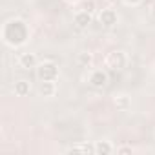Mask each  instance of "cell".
<instances>
[{
  "instance_id": "15",
  "label": "cell",
  "mask_w": 155,
  "mask_h": 155,
  "mask_svg": "<svg viewBox=\"0 0 155 155\" xmlns=\"http://www.w3.org/2000/svg\"><path fill=\"white\" fill-rule=\"evenodd\" d=\"M117 153H120V155H124V153H133V148H131V146H119V148H117Z\"/></svg>"
},
{
  "instance_id": "4",
  "label": "cell",
  "mask_w": 155,
  "mask_h": 155,
  "mask_svg": "<svg viewBox=\"0 0 155 155\" xmlns=\"http://www.w3.org/2000/svg\"><path fill=\"white\" fill-rule=\"evenodd\" d=\"M110 82V75L106 69H93L88 77V84L93 90H104Z\"/></svg>"
},
{
  "instance_id": "6",
  "label": "cell",
  "mask_w": 155,
  "mask_h": 155,
  "mask_svg": "<svg viewBox=\"0 0 155 155\" xmlns=\"http://www.w3.org/2000/svg\"><path fill=\"white\" fill-rule=\"evenodd\" d=\"M91 20H93V15L88 13V11H84V9L77 11L75 17H73V22H75V26L79 28V29H86V28L91 24Z\"/></svg>"
},
{
  "instance_id": "16",
  "label": "cell",
  "mask_w": 155,
  "mask_h": 155,
  "mask_svg": "<svg viewBox=\"0 0 155 155\" xmlns=\"http://www.w3.org/2000/svg\"><path fill=\"white\" fill-rule=\"evenodd\" d=\"M122 2H124L126 6H133V8H135V6H139V4L142 2V0H122Z\"/></svg>"
},
{
  "instance_id": "14",
  "label": "cell",
  "mask_w": 155,
  "mask_h": 155,
  "mask_svg": "<svg viewBox=\"0 0 155 155\" xmlns=\"http://www.w3.org/2000/svg\"><path fill=\"white\" fill-rule=\"evenodd\" d=\"M81 9H84V11H88V13H95V9H97V6H95V0H84L82 2V8Z\"/></svg>"
},
{
  "instance_id": "2",
  "label": "cell",
  "mask_w": 155,
  "mask_h": 155,
  "mask_svg": "<svg viewBox=\"0 0 155 155\" xmlns=\"http://www.w3.org/2000/svg\"><path fill=\"white\" fill-rule=\"evenodd\" d=\"M128 64V55L120 49H115V51H110L104 58V66L111 71H122Z\"/></svg>"
},
{
  "instance_id": "13",
  "label": "cell",
  "mask_w": 155,
  "mask_h": 155,
  "mask_svg": "<svg viewBox=\"0 0 155 155\" xmlns=\"http://www.w3.org/2000/svg\"><path fill=\"white\" fill-rule=\"evenodd\" d=\"M68 153H93V148L90 146H82V144H77V146H71L66 150Z\"/></svg>"
},
{
  "instance_id": "7",
  "label": "cell",
  "mask_w": 155,
  "mask_h": 155,
  "mask_svg": "<svg viewBox=\"0 0 155 155\" xmlns=\"http://www.w3.org/2000/svg\"><path fill=\"white\" fill-rule=\"evenodd\" d=\"M113 151H115V148L110 140H97L93 144V153L95 155H110Z\"/></svg>"
},
{
  "instance_id": "17",
  "label": "cell",
  "mask_w": 155,
  "mask_h": 155,
  "mask_svg": "<svg viewBox=\"0 0 155 155\" xmlns=\"http://www.w3.org/2000/svg\"><path fill=\"white\" fill-rule=\"evenodd\" d=\"M150 17H151L153 20H155V2H153V4L150 6Z\"/></svg>"
},
{
  "instance_id": "8",
  "label": "cell",
  "mask_w": 155,
  "mask_h": 155,
  "mask_svg": "<svg viewBox=\"0 0 155 155\" xmlns=\"http://www.w3.org/2000/svg\"><path fill=\"white\" fill-rule=\"evenodd\" d=\"M18 64H20V68H24V69H33V68H37L38 64H37V55L35 53H22L20 57H18Z\"/></svg>"
},
{
  "instance_id": "12",
  "label": "cell",
  "mask_w": 155,
  "mask_h": 155,
  "mask_svg": "<svg viewBox=\"0 0 155 155\" xmlns=\"http://www.w3.org/2000/svg\"><path fill=\"white\" fill-rule=\"evenodd\" d=\"M77 62H79V66H82V68H91L93 55L90 51H82V53H79V57H77Z\"/></svg>"
},
{
  "instance_id": "9",
  "label": "cell",
  "mask_w": 155,
  "mask_h": 155,
  "mask_svg": "<svg viewBox=\"0 0 155 155\" xmlns=\"http://www.w3.org/2000/svg\"><path fill=\"white\" fill-rule=\"evenodd\" d=\"M38 91H40V95H42V97L51 99V97L57 93V84H55V81H44V82H40Z\"/></svg>"
},
{
  "instance_id": "1",
  "label": "cell",
  "mask_w": 155,
  "mask_h": 155,
  "mask_svg": "<svg viewBox=\"0 0 155 155\" xmlns=\"http://www.w3.org/2000/svg\"><path fill=\"white\" fill-rule=\"evenodd\" d=\"M2 38L8 46L11 48H18L22 44L28 42L29 38V29H28V24L20 18H11L4 24L2 28Z\"/></svg>"
},
{
  "instance_id": "3",
  "label": "cell",
  "mask_w": 155,
  "mask_h": 155,
  "mask_svg": "<svg viewBox=\"0 0 155 155\" xmlns=\"http://www.w3.org/2000/svg\"><path fill=\"white\" fill-rule=\"evenodd\" d=\"M37 79L40 82H44V81H57L58 79V66L55 62H49V60L40 62L37 66Z\"/></svg>"
},
{
  "instance_id": "5",
  "label": "cell",
  "mask_w": 155,
  "mask_h": 155,
  "mask_svg": "<svg viewBox=\"0 0 155 155\" xmlns=\"http://www.w3.org/2000/svg\"><path fill=\"white\" fill-rule=\"evenodd\" d=\"M99 22L102 24V28L111 29V28H115V26H117V22H119V15H117V11H115V9L106 8V9H102V11H101V15H99Z\"/></svg>"
},
{
  "instance_id": "18",
  "label": "cell",
  "mask_w": 155,
  "mask_h": 155,
  "mask_svg": "<svg viewBox=\"0 0 155 155\" xmlns=\"http://www.w3.org/2000/svg\"><path fill=\"white\" fill-rule=\"evenodd\" d=\"M66 2H68V4H75V2H77V0H66Z\"/></svg>"
},
{
  "instance_id": "11",
  "label": "cell",
  "mask_w": 155,
  "mask_h": 155,
  "mask_svg": "<svg viewBox=\"0 0 155 155\" xmlns=\"http://www.w3.org/2000/svg\"><path fill=\"white\" fill-rule=\"evenodd\" d=\"M113 104L117 106V110H120V111H126V110H130V106H131V101H130V97L128 95H115V99H113Z\"/></svg>"
},
{
  "instance_id": "10",
  "label": "cell",
  "mask_w": 155,
  "mask_h": 155,
  "mask_svg": "<svg viewBox=\"0 0 155 155\" xmlns=\"http://www.w3.org/2000/svg\"><path fill=\"white\" fill-rule=\"evenodd\" d=\"M29 91H31V82H29V81L20 79V81L15 82V95L26 97V95H29Z\"/></svg>"
}]
</instances>
